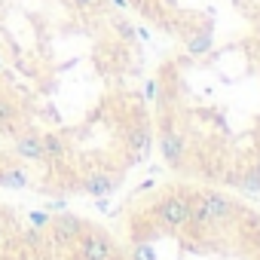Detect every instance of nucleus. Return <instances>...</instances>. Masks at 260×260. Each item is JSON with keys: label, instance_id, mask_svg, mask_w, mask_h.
I'll return each instance as SVG.
<instances>
[{"label": "nucleus", "instance_id": "1", "mask_svg": "<svg viewBox=\"0 0 260 260\" xmlns=\"http://www.w3.org/2000/svg\"><path fill=\"white\" fill-rule=\"evenodd\" d=\"M119 0H0V190L107 196L150 150Z\"/></svg>", "mask_w": 260, "mask_h": 260}, {"label": "nucleus", "instance_id": "2", "mask_svg": "<svg viewBox=\"0 0 260 260\" xmlns=\"http://www.w3.org/2000/svg\"><path fill=\"white\" fill-rule=\"evenodd\" d=\"M86 220L61 211H28L0 199V260H98L83 242ZM107 260H128L125 248Z\"/></svg>", "mask_w": 260, "mask_h": 260}, {"label": "nucleus", "instance_id": "3", "mask_svg": "<svg viewBox=\"0 0 260 260\" xmlns=\"http://www.w3.org/2000/svg\"><path fill=\"white\" fill-rule=\"evenodd\" d=\"M187 211H190L187 193H166V196L150 208V214L156 217V223H159L162 230H172V233L187 226Z\"/></svg>", "mask_w": 260, "mask_h": 260}, {"label": "nucleus", "instance_id": "4", "mask_svg": "<svg viewBox=\"0 0 260 260\" xmlns=\"http://www.w3.org/2000/svg\"><path fill=\"white\" fill-rule=\"evenodd\" d=\"M159 150H162V159L178 169L184 166V153H187V138L178 132L175 125H162V135H159Z\"/></svg>", "mask_w": 260, "mask_h": 260}, {"label": "nucleus", "instance_id": "5", "mask_svg": "<svg viewBox=\"0 0 260 260\" xmlns=\"http://www.w3.org/2000/svg\"><path fill=\"white\" fill-rule=\"evenodd\" d=\"M199 199H202V205H205V211H208L211 223H214V220H226V217L233 214V202H230L226 196L214 193V190H205V193H199Z\"/></svg>", "mask_w": 260, "mask_h": 260}, {"label": "nucleus", "instance_id": "6", "mask_svg": "<svg viewBox=\"0 0 260 260\" xmlns=\"http://www.w3.org/2000/svg\"><path fill=\"white\" fill-rule=\"evenodd\" d=\"M239 187H242V190H251V193H260V169L251 166V169L239 178Z\"/></svg>", "mask_w": 260, "mask_h": 260}, {"label": "nucleus", "instance_id": "7", "mask_svg": "<svg viewBox=\"0 0 260 260\" xmlns=\"http://www.w3.org/2000/svg\"><path fill=\"white\" fill-rule=\"evenodd\" d=\"M205 49H208V37H199V40L193 37L190 40V52H205Z\"/></svg>", "mask_w": 260, "mask_h": 260}]
</instances>
